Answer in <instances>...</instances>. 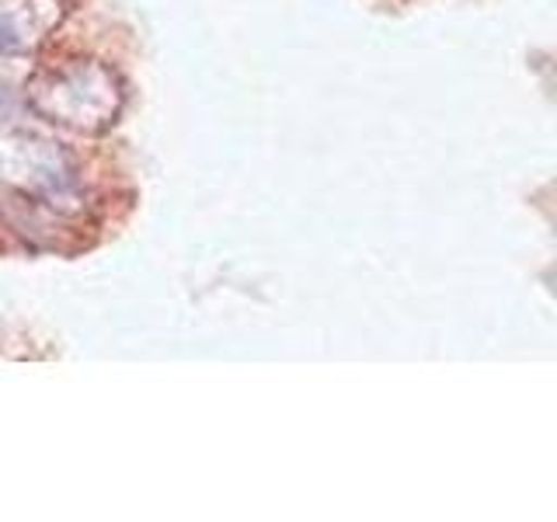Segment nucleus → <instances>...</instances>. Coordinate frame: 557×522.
<instances>
[{
	"instance_id": "1",
	"label": "nucleus",
	"mask_w": 557,
	"mask_h": 522,
	"mask_svg": "<svg viewBox=\"0 0 557 522\" xmlns=\"http://www.w3.org/2000/svg\"><path fill=\"white\" fill-rule=\"evenodd\" d=\"M32 101L52 122H66L77 129L104 126L119 109L115 80L104 70H63L32 84Z\"/></svg>"
}]
</instances>
